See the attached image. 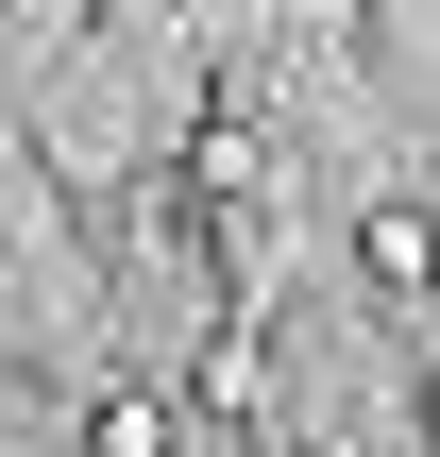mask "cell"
Wrapping results in <instances>:
<instances>
[{"label":"cell","instance_id":"6da1fadb","mask_svg":"<svg viewBox=\"0 0 440 457\" xmlns=\"http://www.w3.org/2000/svg\"><path fill=\"white\" fill-rule=\"evenodd\" d=\"M356 271H373L390 305H424V288H440V220L407 204V187H373V204H356Z\"/></svg>","mask_w":440,"mask_h":457},{"label":"cell","instance_id":"7a4b0ae2","mask_svg":"<svg viewBox=\"0 0 440 457\" xmlns=\"http://www.w3.org/2000/svg\"><path fill=\"white\" fill-rule=\"evenodd\" d=\"M85 457H187V407L170 390H102L85 407Z\"/></svg>","mask_w":440,"mask_h":457},{"label":"cell","instance_id":"3957f363","mask_svg":"<svg viewBox=\"0 0 440 457\" xmlns=\"http://www.w3.org/2000/svg\"><path fill=\"white\" fill-rule=\"evenodd\" d=\"M254 390H271V356H254V322H220V339H203V407H254Z\"/></svg>","mask_w":440,"mask_h":457},{"label":"cell","instance_id":"277c9868","mask_svg":"<svg viewBox=\"0 0 440 457\" xmlns=\"http://www.w3.org/2000/svg\"><path fill=\"white\" fill-rule=\"evenodd\" d=\"M424 441H440V373H424Z\"/></svg>","mask_w":440,"mask_h":457}]
</instances>
